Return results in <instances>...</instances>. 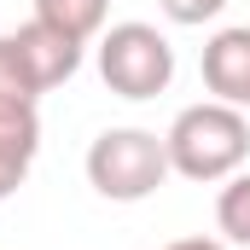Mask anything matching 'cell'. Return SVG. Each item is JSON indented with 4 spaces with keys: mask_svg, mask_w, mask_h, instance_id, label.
<instances>
[{
    "mask_svg": "<svg viewBox=\"0 0 250 250\" xmlns=\"http://www.w3.org/2000/svg\"><path fill=\"white\" fill-rule=\"evenodd\" d=\"M99 76L117 99H157L175 82V47L157 23H111L99 35Z\"/></svg>",
    "mask_w": 250,
    "mask_h": 250,
    "instance_id": "3957f363",
    "label": "cell"
},
{
    "mask_svg": "<svg viewBox=\"0 0 250 250\" xmlns=\"http://www.w3.org/2000/svg\"><path fill=\"white\" fill-rule=\"evenodd\" d=\"M157 6H163V18H169V23H181V29H198V23L221 18V6H227V0H157Z\"/></svg>",
    "mask_w": 250,
    "mask_h": 250,
    "instance_id": "30bf717a",
    "label": "cell"
},
{
    "mask_svg": "<svg viewBox=\"0 0 250 250\" xmlns=\"http://www.w3.org/2000/svg\"><path fill=\"white\" fill-rule=\"evenodd\" d=\"M163 146H169V169L181 181H204V187L209 181H233L250 157V123L239 105L204 99V105H187L169 123Z\"/></svg>",
    "mask_w": 250,
    "mask_h": 250,
    "instance_id": "6da1fadb",
    "label": "cell"
},
{
    "mask_svg": "<svg viewBox=\"0 0 250 250\" xmlns=\"http://www.w3.org/2000/svg\"><path fill=\"white\" fill-rule=\"evenodd\" d=\"M35 18L41 23H53L64 29L70 41H93V35H105V18H111V0H35Z\"/></svg>",
    "mask_w": 250,
    "mask_h": 250,
    "instance_id": "ba28073f",
    "label": "cell"
},
{
    "mask_svg": "<svg viewBox=\"0 0 250 250\" xmlns=\"http://www.w3.org/2000/svg\"><path fill=\"white\" fill-rule=\"evenodd\" d=\"M204 87L221 105H239V111L250 105V23L204 41Z\"/></svg>",
    "mask_w": 250,
    "mask_h": 250,
    "instance_id": "5b68a950",
    "label": "cell"
},
{
    "mask_svg": "<svg viewBox=\"0 0 250 250\" xmlns=\"http://www.w3.org/2000/svg\"><path fill=\"white\" fill-rule=\"evenodd\" d=\"M169 169V146L151 128H105L87 146V187L111 204H140L163 187Z\"/></svg>",
    "mask_w": 250,
    "mask_h": 250,
    "instance_id": "7a4b0ae2",
    "label": "cell"
},
{
    "mask_svg": "<svg viewBox=\"0 0 250 250\" xmlns=\"http://www.w3.org/2000/svg\"><path fill=\"white\" fill-rule=\"evenodd\" d=\"M12 47H18V59H23V70L35 76V87H41V93H47V87H59V82H70V76L82 70V41H70L64 29L41 23V18L18 23V29H12Z\"/></svg>",
    "mask_w": 250,
    "mask_h": 250,
    "instance_id": "277c9868",
    "label": "cell"
},
{
    "mask_svg": "<svg viewBox=\"0 0 250 250\" xmlns=\"http://www.w3.org/2000/svg\"><path fill=\"white\" fill-rule=\"evenodd\" d=\"M41 151V117H23V123H0V204L29 181V163Z\"/></svg>",
    "mask_w": 250,
    "mask_h": 250,
    "instance_id": "8992f818",
    "label": "cell"
},
{
    "mask_svg": "<svg viewBox=\"0 0 250 250\" xmlns=\"http://www.w3.org/2000/svg\"><path fill=\"white\" fill-rule=\"evenodd\" d=\"M35 105H41V87H35V76L23 70L18 47H12V35H0V123H23V117H41Z\"/></svg>",
    "mask_w": 250,
    "mask_h": 250,
    "instance_id": "52a82bcc",
    "label": "cell"
},
{
    "mask_svg": "<svg viewBox=\"0 0 250 250\" xmlns=\"http://www.w3.org/2000/svg\"><path fill=\"white\" fill-rule=\"evenodd\" d=\"M163 250H227L221 239H175V245H163Z\"/></svg>",
    "mask_w": 250,
    "mask_h": 250,
    "instance_id": "8fae6325",
    "label": "cell"
},
{
    "mask_svg": "<svg viewBox=\"0 0 250 250\" xmlns=\"http://www.w3.org/2000/svg\"><path fill=\"white\" fill-rule=\"evenodd\" d=\"M215 227L227 233V245H250V175L239 169L227 187H221V198H215Z\"/></svg>",
    "mask_w": 250,
    "mask_h": 250,
    "instance_id": "9c48e42d",
    "label": "cell"
}]
</instances>
